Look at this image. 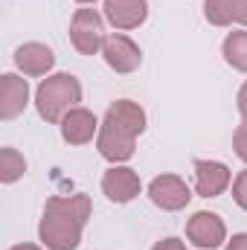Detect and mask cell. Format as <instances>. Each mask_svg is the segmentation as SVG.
<instances>
[{
  "instance_id": "1",
  "label": "cell",
  "mask_w": 247,
  "mask_h": 250,
  "mask_svg": "<svg viewBox=\"0 0 247 250\" xmlns=\"http://www.w3.org/2000/svg\"><path fill=\"white\" fill-rule=\"evenodd\" d=\"M90 218L87 195H53L44 207L38 236L47 250H76L82 245V230Z\"/></svg>"
},
{
  "instance_id": "2",
  "label": "cell",
  "mask_w": 247,
  "mask_h": 250,
  "mask_svg": "<svg viewBox=\"0 0 247 250\" xmlns=\"http://www.w3.org/2000/svg\"><path fill=\"white\" fill-rule=\"evenodd\" d=\"M79 102H82V84L70 73L47 76L35 90V108L47 123H62L73 108H79Z\"/></svg>"
},
{
  "instance_id": "3",
  "label": "cell",
  "mask_w": 247,
  "mask_h": 250,
  "mask_svg": "<svg viewBox=\"0 0 247 250\" xmlns=\"http://www.w3.org/2000/svg\"><path fill=\"white\" fill-rule=\"evenodd\" d=\"M134 146H137V134H131L128 128L114 123L111 117H105L96 134V148L105 160L111 163H125L134 157Z\"/></svg>"
},
{
  "instance_id": "4",
  "label": "cell",
  "mask_w": 247,
  "mask_h": 250,
  "mask_svg": "<svg viewBox=\"0 0 247 250\" xmlns=\"http://www.w3.org/2000/svg\"><path fill=\"white\" fill-rule=\"evenodd\" d=\"M70 41L82 56H96L105 44V29H102V18L96 15V9H79L73 15L70 23Z\"/></svg>"
},
{
  "instance_id": "5",
  "label": "cell",
  "mask_w": 247,
  "mask_h": 250,
  "mask_svg": "<svg viewBox=\"0 0 247 250\" xmlns=\"http://www.w3.org/2000/svg\"><path fill=\"white\" fill-rule=\"evenodd\" d=\"M186 239H189V245H195L201 250L221 248L224 239H227V227H224V221L215 212L201 209V212H195L186 221Z\"/></svg>"
},
{
  "instance_id": "6",
  "label": "cell",
  "mask_w": 247,
  "mask_h": 250,
  "mask_svg": "<svg viewBox=\"0 0 247 250\" xmlns=\"http://www.w3.org/2000/svg\"><path fill=\"white\" fill-rule=\"evenodd\" d=\"M148 198L160 209L178 212V209H184L186 204L192 201V192H189L184 178H178V175H160V178H154L148 184Z\"/></svg>"
},
{
  "instance_id": "7",
  "label": "cell",
  "mask_w": 247,
  "mask_h": 250,
  "mask_svg": "<svg viewBox=\"0 0 247 250\" xmlns=\"http://www.w3.org/2000/svg\"><path fill=\"white\" fill-rule=\"evenodd\" d=\"M102 56H105L108 67L117 70V73H134V70L140 67V62H143L140 47H137L128 35H120V32H114V35L105 38V44H102Z\"/></svg>"
},
{
  "instance_id": "8",
  "label": "cell",
  "mask_w": 247,
  "mask_h": 250,
  "mask_svg": "<svg viewBox=\"0 0 247 250\" xmlns=\"http://www.w3.org/2000/svg\"><path fill=\"white\" fill-rule=\"evenodd\" d=\"M233 175L218 160H195V192L201 198H218L230 187Z\"/></svg>"
},
{
  "instance_id": "9",
  "label": "cell",
  "mask_w": 247,
  "mask_h": 250,
  "mask_svg": "<svg viewBox=\"0 0 247 250\" xmlns=\"http://www.w3.org/2000/svg\"><path fill=\"white\" fill-rule=\"evenodd\" d=\"M140 175L134 172V169H128V166H114V169H108L105 172V178H102V192L114 201V204H128V201H134L137 195H140Z\"/></svg>"
},
{
  "instance_id": "10",
  "label": "cell",
  "mask_w": 247,
  "mask_h": 250,
  "mask_svg": "<svg viewBox=\"0 0 247 250\" xmlns=\"http://www.w3.org/2000/svg\"><path fill=\"white\" fill-rule=\"evenodd\" d=\"M29 102V84L26 79L15 76V73H6L0 76V120H15Z\"/></svg>"
},
{
  "instance_id": "11",
  "label": "cell",
  "mask_w": 247,
  "mask_h": 250,
  "mask_svg": "<svg viewBox=\"0 0 247 250\" xmlns=\"http://www.w3.org/2000/svg\"><path fill=\"white\" fill-rule=\"evenodd\" d=\"M105 21L117 29H134L148 18L145 0H105Z\"/></svg>"
},
{
  "instance_id": "12",
  "label": "cell",
  "mask_w": 247,
  "mask_h": 250,
  "mask_svg": "<svg viewBox=\"0 0 247 250\" xmlns=\"http://www.w3.org/2000/svg\"><path fill=\"white\" fill-rule=\"evenodd\" d=\"M93 134H99V120L87 108H73L62 120V137L70 146H84L93 140Z\"/></svg>"
},
{
  "instance_id": "13",
  "label": "cell",
  "mask_w": 247,
  "mask_h": 250,
  "mask_svg": "<svg viewBox=\"0 0 247 250\" xmlns=\"http://www.w3.org/2000/svg\"><path fill=\"white\" fill-rule=\"evenodd\" d=\"M15 64L23 70V76H47L56 64V56H53L50 47H44L38 41H29V44L15 50Z\"/></svg>"
},
{
  "instance_id": "14",
  "label": "cell",
  "mask_w": 247,
  "mask_h": 250,
  "mask_svg": "<svg viewBox=\"0 0 247 250\" xmlns=\"http://www.w3.org/2000/svg\"><path fill=\"white\" fill-rule=\"evenodd\" d=\"M105 117H111L114 123H120L123 128H128V131L137 134V137L145 131V111H143L137 102H131V99H117V102H111Z\"/></svg>"
},
{
  "instance_id": "15",
  "label": "cell",
  "mask_w": 247,
  "mask_h": 250,
  "mask_svg": "<svg viewBox=\"0 0 247 250\" xmlns=\"http://www.w3.org/2000/svg\"><path fill=\"white\" fill-rule=\"evenodd\" d=\"M221 53L233 70L247 73V32H230L221 44Z\"/></svg>"
},
{
  "instance_id": "16",
  "label": "cell",
  "mask_w": 247,
  "mask_h": 250,
  "mask_svg": "<svg viewBox=\"0 0 247 250\" xmlns=\"http://www.w3.org/2000/svg\"><path fill=\"white\" fill-rule=\"evenodd\" d=\"M26 172V160H23V154L18 151V148H3L0 151V181L3 184H15L21 175Z\"/></svg>"
},
{
  "instance_id": "17",
  "label": "cell",
  "mask_w": 247,
  "mask_h": 250,
  "mask_svg": "<svg viewBox=\"0 0 247 250\" xmlns=\"http://www.w3.org/2000/svg\"><path fill=\"white\" fill-rule=\"evenodd\" d=\"M204 15L212 26H230L233 23L230 0H204Z\"/></svg>"
},
{
  "instance_id": "18",
  "label": "cell",
  "mask_w": 247,
  "mask_h": 250,
  "mask_svg": "<svg viewBox=\"0 0 247 250\" xmlns=\"http://www.w3.org/2000/svg\"><path fill=\"white\" fill-rule=\"evenodd\" d=\"M233 198H236V204L242 209H247V169L239 172V178L233 181Z\"/></svg>"
},
{
  "instance_id": "19",
  "label": "cell",
  "mask_w": 247,
  "mask_h": 250,
  "mask_svg": "<svg viewBox=\"0 0 247 250\" xmlns=\"http://www.w3.org/2000/svg\"><path fill=\"white\" fill-rule=\"evenodd\" d=\"M233 148H236V154L247 163V123H242L236 128V134H233Z\"/></svg>"
},
{
  "instance_id": "20",
  "label": "cell",
  "mask_w": 247,
  "mask_h": 250,
  "mask_svg": "<svg viewBox=\"0 0 247 250\" xmlns=\"http://www.w3.org/2000/svg\"><path fill=\"white\" fill-rule=\"evenodd\" d=\"M233 23H247V0H230Z\"/></svg>"
},
{
  "instance_id": "21",
  "label": "cell",
  "mask_w": 247,
  "mask_h": 250,
  "mask_svg": "<svg viewBox=\"0 0 247 250\" xmlns=\"http://www.w3.org/2000/svg\"><path fill=\"white\" fill-rule=\"evenodd\" d=\"M151 250H184V242H178V239H163V242H157Z\"/></svg>"
},
{
  "instance_id": "22",
  "label": "cell",
  "mask_w": 247,
  "mask_h": 250,
  "mask_svg": "<svg viewBox=\"0 0 247 250\" xmlns=\"http://www.w3.org/2000/svg\"><path fill=\"white\" fill-rule=\"evenodd\" d=\"M224 250H247V233L233 236V239H230V245H227Z\"/></svg>"
},
{
  "instance_id": "23",
  "label": "cell",
  "mask_w": 247,
  "mask_h": 250,
  "mask_svg": "<svg viewBox=\"0 0 247 250\" xmlns=\"http://www.w3.org/2000/svg\"><path fill=\"white\" fill-rule=\"evenodd\" d=\"M236 102H239V114H242V120L247 123V82L242 84V90H239V99H236Z\"/></svg>"
},
{
  "instance_id": "24",
  "label": "cell",
  "mask_w": 247,
  "mask_h": 250,
  "mask_svg": "<svg viewBox=\"0 0 247 250\" xmlns=\"http://www.w3.org/2000/svg\"><path fill=\"white\" fill-rule=\"evenodd\" d=\"M9 250H41L38 245H15V248H9Z\"/></svg>"
},
{
  "instance_id": "25",
  "label": "cell",
  "mask_w": 247,
  "mask_h": 250,
  "mask_svg": "<svg viewBox=\"0 0 247 250\" xmlns=\"http://www.w3.org/2000/svg\"><path fill=\"white\" fill-rule=\"evenodd\" d=\"M76 3H96V0H76Z\"/></svg>"
}]
</instances>
